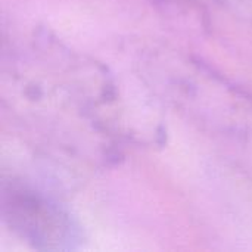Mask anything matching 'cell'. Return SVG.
Here are the masks:
<instances>
[{
    "label": "cell",
    "instance_id": "6da1fadb",
    "mask_svg": "<svg viewBox=\"0 0 252 252\" xmlns=\"http://www.w3.org/2000/svg\"><path fill=\"white\" fill-rule=\"evenodd\" d=\"M4 108L41 152L100 165L134 134L115 75L44 31L3 58Z\"/></svg>",
    "mask_w": 252,
    "mask_h": 252
},
{
    "label": "cell",
    "instance_id": "7a4b0ae2",
    "mask_svg": "<svg viewBox=\"0 0 252 252\" xmlns=\"http://www.w3.org/2000/svg\"><path fill=\"white\" fill-rule=\"evenodd\" d=\"M137 65L151 94L193 124L232 139L252 137V96L208 63L180 50L154 47Z\"/></svg>",
    "mask_w": 252,
    "mask_h": 252
},
{
    "label": "cell",
    "instance_id": "3957f363",
    "mask_svg": "<svg viewBox=\"0 0 252 252\" xmlns=\"http://www.w3.org/2000/svg\"><path fill=\"white\" fill-rule=\"evenodd\" d=\"M1 216L6 226L35 250H72L81 241L80 227L65 205L31 182L3 183Z\"/></svg>",
    "mask_w": 252,
    "mask_h": 252
},
{
    "label": "cell",
    "instance_id": "277c9868",
    "mask_svg": "<svg viewBox=\"0 0 252 252\" xmlns=\"http://www.w3.org/2000/svg\"><path fill=\"white\" fill-rule=\"evenodd\" d=\"M196 4H211L220 9H232L236 12L252 10V0H189Z\"/></svg>",
    "mask_w": 252,
    "mask_h": 252
}]
</instances>
